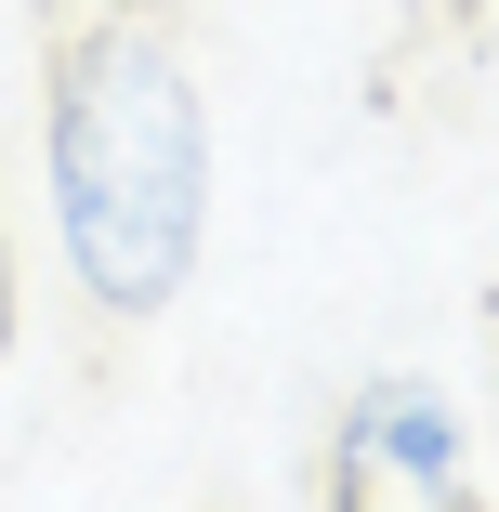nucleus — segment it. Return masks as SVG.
I'll return each instance as SVG.
<instances>
[{"instance_id": "nucleus-1", "label": "nucleus", "mask_w": 499, "mask_h": 512, "mask_svg": "<svg viewBox=\"0 0 499 512\" xmlns=\"http://www.w3.org/2000/svg\"><path fill=\"white\" fill-rule=\"evenodd\" d=\"M53 250L106 329L184 302L211 237V92L171 0H27Z\"/></svg>"}, {"instance_id": "nucleus-2", "label": "nucleus", "mask_w": 499, "mask_h": 512, "mask_svg": "<svg viewBox=\"0 0 499 512\" xmlns=\"http://www.w3.org/2000/svg\"><path fill=\"white\" fill-rule=\"evenodd\" d=\"M316 512H486L460 394L421 381V368H368V381L342 394V421H329Z\"/></svg>"}, {"instance_id": "nucleus-3", "label": "nucleus", "mask_w": 499, "mask_h": 512, "mask_svg": "<svg viewBox=\"0 0 499 512\" xmlns=\"http://www.w3.org/2000/svg\"><path fill=\"white\" fill-rule=\"evenodd\" d=\"M0 355H14V224H0Z\"/></svg>"}]
</instances>
